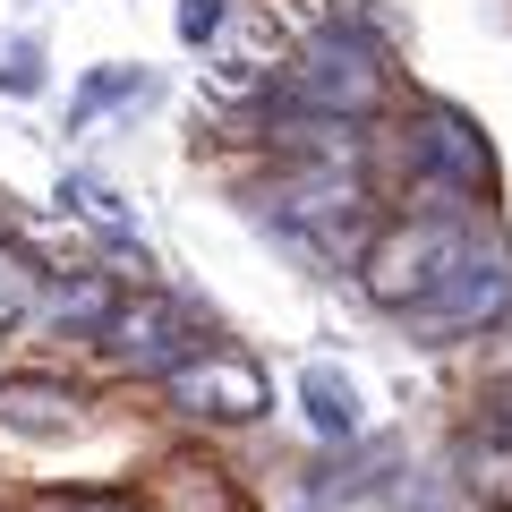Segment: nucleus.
I'll return each instance as SVG.
<instances>
[{"instance_id": "nucleus-8", "label": "nucleus", "mask_w": 512, "mask_h": 512, "mask_svg": "<svg viewBox=\"0 0 512 512\" xmlns=\"http://www.w3.org/2000/svg\"><path fill=\"white\" fill-rule=\"evenodd\" d=\"M0 427H18V436H77L86 427V393L52 384V376H9L0 384Z\"/></svg>"}, {"instance_id": "nucleus-15", "label": "nucleus", "mask_w": 512, "mask_h": 512, "mask_svg": "<svg viewBox=\"0 0 512 512\" xmlns=\"http://www.w3.org/2000/svg\"><path fill=\"white\" fill-rule=\"evenodd\" d=\"M128 94H137V69H94V77H86V94H77V103H69V128H77V137H86V128L103 120V111H120Z\"/></svg>"}, {"instance_id": "nucleus-3", "label": "nucleus", "mask_w": 512, "mask_h": 512, "mask_svg": "<svg viewBox=\"0 0 512 512\" xmlns=\"http://www.w3.org/2000/svg\"><path fill=\"white\" fill-rule=\"evenodd\" d=\"M402 316H410V333H427V342H461V333H487L495 316H512V239L470 231L461 265Z\"/></svg>"}, {"instance_id": "nucleus-14", "label": "nucleus", "mask_w": 512, "mask_h": 512, "mask_svg": "<svg viewBox=\"0 0 512 512\" xmlns=\"http://www.w3.org/2000/svg\"><path fill=\"white\" fill-rule=\"evenodd\" d=\"M461 478H470L487 504H512V436L504 427H478V436L461 444Z\"/></svg>"}, {"instance_id": "nucleus-1", "label": "nucleus", "mask_w": 512, "mask_h": 512, "mask_svg": "<svg viewBox=\"0 0 512 512\" xmlns=\"http://www.w3.org/2000/svg\"><path fill=\"white\" fill-rule=\"evenodd\" d=\"M393 86V60H384L376 26L359 18H325L299 35L291 69H282V111H308V120H333V128H359L367 111L384 103Z\"/></svg>"}, {"instance_id": "nucleus-6", "label": "nucleus", "mask_w": 512, "mask_h": 512, "mask_svg": "<svg viewBox=\"0 0 512 512\" xmlns=\"http://www.w3.org/2000/svg\"><path fill=\"white\" fill-rule=\"evenodd\" d=\"M163 393L188 410V419H265V402H274V384L256 376L239 350H205V359L171 367Z\"/></svg>"}, {"instance_id": "nucleus-17", "label": "nucleus", "mask_w": 512, "mask_h": 512, "mask_svg": "<svg viewBox=\"0 0 512 512\" xmlns=\"http://www.w3.org/2000/svg\"><path fill=\"white\" fill-rule=\"evenodd\" d=\"M18 316H26V265H18L9 248H0V333L18 325Z\"/></svg>"}, {"instance_id": "nucleus-19", "label": "nucleus", "mask_w": 512, "mask_h": 512, "mask_svg": "<svg viewBox=\"0 0 512 512\" xmlns=\"http://www.w3.org/2000/svg\"><path fill=\"white\" fill-rule=\"evenodd\" d=\"M487 427H504V436H512V376L495 384V402H487Z\"/></svg>"}, {"instance_id": "nucleus-10", "label": "nucleus", "mask_w": 512, "mask_h": 512, "mask_svg": "<svg viewBox=\"0 0 512 512\" xmlns=\"http://www.w3.org/2000/svg\"><path fill=\"white\" fill-rule=\"evenodd\" d=\"M60 197H69V214H86L77 231H94V239H103V248H111V256L128 265V274H146V248H137V231H128V205L111 197L103 180H86V171H69V188H60Z\"/></svg>"}, {"instance_id": "nucleus-13", "label": "nucleus", "mask_w": 512, "mask_h": 512, "mask_svg": "<svg viewBox=\"0 0 512 512\" xmlns=\"http://www.w3.org/2000/svg\"><path fill=\"white\" fill-rule=\"evenodd\" d=\"M18 239L52 265V274H69V282L86 274V231H60L52 214H9V248H18Z\"/></svg>"}, {"instance_id": "nucleus-2", "label": "nucleus", "mask_w": 512, "mask_h": 512, "mask_svg": "<svg viewBox=\"0 0 512 512\" xmlns=\"http://www.w3.org/2000/svg\"><path fill=\"white\" fill-rule=\"evenodd\" d=\"M274 222H282V239H291L308 265H367V248L384 239V222H376V205H367V188H359L350 163L299 171V180L282 188Z\"/></svg>"}, {"instance_id": "nucleus-5", "label": "nucleus", "mask_w": 512, "mask_h": 512, "mask_svg": "<svg viewBox=\"0 0 512 512\" xmlns=\"http://www.w3.org/2000/svg\"><path fill=\"white\" fill-rule=\"evenodd\" d=\"M103 359L137 367V376H171V367L205 359V316L180 308L171 291H120V316L103 325Z\"/></svg>"}, {"instance_id": "nucleus-11", "label": "nucleus", "mask_w": 512, "mask_h": 512, "mask_svg": "<svg viewBox=\"0 0 512 512\" xmlns=\"http://www.w3.org/2000/svg\"><path fill=\"white\" fill-rule=\"evenodd\" d=\"M111 316H120V291H111V282H94V274L60 282V299H52V325H60V333H86V342H103Z\"/></svg>"}, {"instance_id": "nucleus-16", "label": "nucleus", "mask_w": 512, "mask_h": 512, "mask_svg": "<svg viewBox=\"0 0 512 512\" xmlns=\"http://www.w3.org/2000/svg\"><path fill=\"white\" fill-rule=\"evenodd\" d=\"M222 26H231V0H188V9H180V35L188 43H214Z\"/></svg>"}, {"instance_id": "nucleus-18", "label": "nucleus", "mask_w": 512, "mask_h": 512, "mask_svg": "<svg viewBox=\"0 0 512 512\" xmlns=\"http://www.w3.org/2000/svg\"><path fill=\"white\" fill-rule=\"evenodd\" d=\"M26 512H137V504H120V495H35Z\"/></svg>"}, {"instance_id": "nucleus-9", "label": "nucleus", "mask_w": 512, "mask_h": 512, "mask_svg": "<svg viewBox=\"0 0 512 512\" xmlns=\"http://www.w3.org/2000/svg\"><path fill=\"white\" fill-rule=\"evenodd\" d=\"M154 512H248V504H239V487L222 478V461L180 453V461L154 470Z\"/></svg>"}, {"instance_id": "nucleus-12", "label": "nucleus", "mask_w": 512, "mask_h": 512, "mask_svg": "<svg viewBox=\"0 0 512 512\" xmlns=\"http://www.w3.org/2000/svg\"><path fill=\"white\" fill-rule=\"evenodd\" d=\"M299 402H308L316 436H333V444L359 436V402H350V384L333 376V367H308V376H299Z\"/></svg>"}, {"instance_id": "nucleus-4", "label": "nucleus", "mask_w": 512, "mask_h": 512, "mask_svg": "<svg viewBox=\"0 0 512 512\" xmlns=\"http://www.w3.org/2000/svg\"><path fill=\"white\" fill-rule=\"evenodd\" d=\"M470 231H478V222H427V214H419V222H384V239L367 248L359 282L384 299V308H419V299L461 265Z\"/></svg>"}, {"instance_id": "nucleus-7", "label": "nucleus", "mask_w": 512, "mask_h": 512, "mask_svg": "<svg viewBox=\"0 0 512 512\" xmlns=\"http://www.w3.org/2000/svg\"><path fill=\"white\" fill-rule=\"evenodd\" d=\"M410 146H419V171H427L436 188H453V197H487V188H495L487 137H478L453 103H427L419 120H410Z\"/></svg>"}]
</instances>
